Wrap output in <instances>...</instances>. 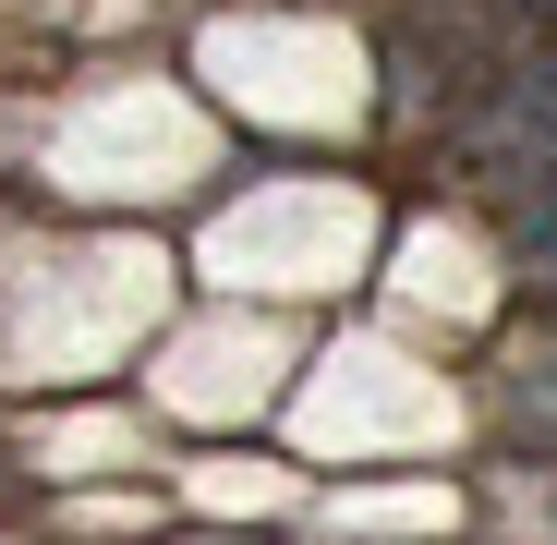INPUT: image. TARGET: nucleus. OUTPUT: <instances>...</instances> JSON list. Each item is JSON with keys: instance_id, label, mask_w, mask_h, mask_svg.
Wrapping results in <instances>:
<instances>
[{"instance_id": "obj_1", "label": "nucleus", "mask_w": 557, "mask_h": 545, "mask_svg": "<svg viewBox=\"0 0 557 545\" xmlns=\"http://www.w3.org/2000/svg\"><path fill=\"white\" fill-rule=\"evenodd\" d=\"M485 400H497V424H509V436H533L545 461H557V304H533V315L509 327Z\"/></svg>"}]
</instances>
